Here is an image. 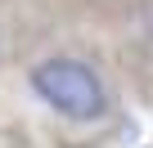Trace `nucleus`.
<instances>
[{
	"mask_svg": "<svg viewBox=\"0 0 153 148\" xmlns=\"http://www.w3.org/2000/svg\"><path fill=\"white\" fill-rule=\"evenodd\" d=\"M27 85H32V94L50 112H59L68 121L90 126V121H104L108 117V85H104V77H99L86 58L50 54V58L32 63Z\"/></svg>",
	"mask_w": 153,
	"mask_h": 148,
	"instance_id": "1",
	"label": "nucleus"
},
{
	"mask_svg": "<svg viewBox=\"0 0 153 148\" xmlns=\"http://www.w3.org/2000/svg\"><path fill=\"white\" fill-rule=\"evenodd\" d=\"M144 23H149V32H153V5H149V18H144Z\"/></svg>",
	"mask_w": 153,
	"mask_h": 148,
	"instance_id": "2",
	"label": "nucleus"
}]
</instances>
